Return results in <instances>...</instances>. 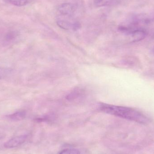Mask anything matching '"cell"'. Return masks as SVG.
Returning <instances> with one entry per match:
<instances>
[{
    "label": "cell",
    "mask_w": 154,
    "mask_h": 154,
    "mask_svg": "<svg viewBox=\"0 0 154 154\" xmlns=\"http://www.w3.org/2000/svg\"><path fill=\"white\" fill-rule=\"evenodd\" d=\"M26 112L24 110L17 111L13 114L7 116V118L10 120L14 121H18L24 119L26 116Z\"/></svg>",
    "instance_id": "obj_6"
},
{
    "label": "cell",
    "mask_w": 154,
    "mask_h": 154,
    "mask_svg": "<svg viewBox=\"0 0 154 154\" xmlns=\"http://www.w3.org/2000/svg\"><path fill=\"white\" fill-rule=\"evenodd\" d=\"M59 154H80V152L76 149H67L62 150Z\"/></svg>",
    "instance_id": "obj_10"
},
{
    "label": "cell",
    "mask_w": 154,
    "mask_h": 154,
    "mask_svg": "<svg viewBox=\"0 0 154 154\" xmlns=\"http://www.w3.org/2000/svg\"><path fill=\"white\" fill-rule=\"evenodd\" d=\"M12 69L6 68H0V80L7 77L11 73Z\"/></svg>",
    "instance_id": "obj_9"
},
{
    "label": "cell",
    "mask_w": 154,
    "mask_h": 154,
    "mask_svg": "<svg viewBox=\"0 0 154 154\" xmlns=\"http://www.w3.org/2000/svg\"><path fill=\"white\" fill-rule=\"evenodd\" d=\"M129 35H131L132 37L133 41H140L146 37V32L144 30L139 29L135 30Z\"/></svg>",
    "instance_id": "obj_5"
},
{
    "label": "cell",
    "mask_w": 154,
    "mask_h": 154,
    "mask_svg": "<svg viewBox=\"0 0 154 154\" xmlns=\"http://www.w3.org/2000/svg\"><path fill=\"white\" fill-rule=\"evenodd\" d=\"M57 20V24L60 28L67 30L76 31L80 28L79 22L71 19V17H63Z\"/></svg>",
    "instance_id": "obj_2"
},
{
    "label": "cell",
    "mask_w": 154,
    "mask_h": 154,
    "mask_svg": "<svg viewBox=\"0 0 154 154\" xmlns=\"http://www.w3.org/2000/svg\"><path fill=\"white\" fill-rule=\"evenodd\" d=\"M16 33L15 32H11L7 34L5 37L6 41L9 42L12 40L16 37Z\"/></svg>",
    "instance_id": "obj_11"
},
{
    "label": "cell",
    "mask_w": 154,
    "mask_h": 154,
    "mask_svg": "<svg viewBox=\"0 0 154 154\" xmlns=\"http://www.w3.org/2000/svg\"><path fill=\"white\" fill-rule=\"evenodd\" d=\"M76 8L75 5L70 3H65L60 5L58 11L63 17H71L75 12Z\"/></svg>",
    "instance_id": "obj_3"
},
{
    "label": "cell",
    "mask_w": 154,
    "mask_h": 154,
    "mask_svg": "<svg viewBox=\"0 0 154 154\" xmlns=\"http://www.w3.org/2000/svg\"><path fill=\"white\" fill-rule=\"evenodd\" d=\"M95 5L97 7H105L114 5L118 0H93Z\"/></svg>",
    "instance_id": "obj_7"
},
{
    "label": "cell",
    "mask_w": 154,
    "mask_h": 154,
    "mask_svg": "<svg viewBox=\"0 0 154 154\" xmlns=\"http://www.w3.org/2000/svg\"><path fill=\"white\" fill-rule=\"evenodd\" d=\"M7 2L16 6H25L31 3L33 0H5Z\"/></svg>",
    "instance_id": "obj_8"
},
{
    "label": "cell",
    "mask_w": 154,
    "mask_h": 154,
    "mask_svg": "<svg viewBox=\"0 0 154 154\" xmlns=\"http://www.w3.org/2000/svg\"><path fill=\"white\" fill-rule=\"evenodd\" d=\"M3 137V135L2 134H0V140L2 139V137Z\"/></svg>",
    "instance_id": "obj_12"
},
{
    "label": "cell",
    "mask_w": 154,
    "mask_h": 154,
    "mask_svg": "<svg viewBox=\"0 0 154 154\" xmlns=\"http://www.w3.org/2000/svg\"><path fill=\"white\" fill-rule=\"evenodd\" d=\"M28 137L27 135H22L14 137L5 143L4 146L7 148L18 147L25 143Z\"/></svg>",
    "instance_id": "obj_4"
},
{
    "label": "cell",
    "mask_w": 154,
    "mask_h": 154,
    "mask_svg": "<svg viewBox=\"0 0 154 154\" xmlns=\"http://www.w3.org/2000/svg\"><path fill=\"white\" fill-rule=\"evenodd\" d=\"M100 109L103 112L128 120L146 125L150 119L145 115L132 108L101 103Z\"/></svg>",
    "instance_id": "obj_1"
}]
</instances>
